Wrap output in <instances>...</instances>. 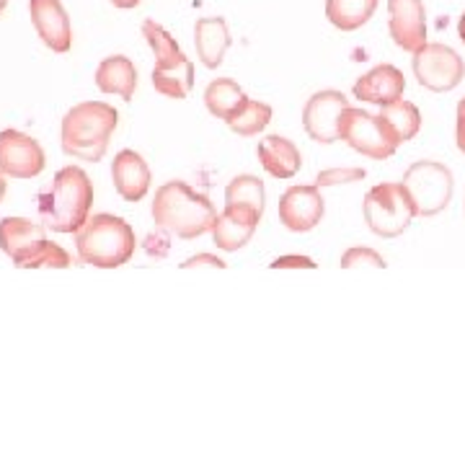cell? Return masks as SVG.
<instances>
[{
  "instance_id": "1",
  "label": "cell",
  "mask_w": 465,
  "mask_h": 465,
  "mask_svg": "<svg viewBox=\"0 0 465 465\" xmlns=\"http://www.w3.org/2000/svg\"><path fill=\"white\" fill-rule=\"evenodd\" d=\"M215 220V204L210 202L207 194L194 192L189 183L168 182L155 192L153 223L171 235H179L186 241L200 238L207 231H213Z\"/></svg>"
},
{
  "instance_id": "2",
  "label": "cell",
  "mask_w": 465,
  "mask_h": 465,
  "mask_svg": "<svg viewBox=\"0 0 465 465\" xmlns=\"http://www.w3.org/2000/svg\"><path fill=\"white\" fill-rule=\"evenodd\" d=\"M94 204V183L85 171L67 166L54 173L52 186L39 194V217L54 232H78Z\"/></svg>"
},
{
  "instance_id": "3",
  "label": "cell",
  "mask_w": 465,
  "mask_h": 465,
  "mask_svg": "<svg viewBox=\"0 0 465 465\" xmlns=\"http://www.w3.org/2000/svg\"><path fill=\"white\" fill-rule=\"evenodd\" d=\"M116 122V109L104 101H85L73 106L63 119V150L73 158L99 163L109 148V137L114 134Z\"/></svg>"
},
{
  "instance_id": "4",
  "label": "cell",
  "mask_w": 465,
  "mask_h": 465,
  "mask_svg": "<svg viewBox=\"0 0 465 465\" xmlns=\"http://www.w3.org/2000/svg\"><path fill=\"white\" fill-rule=\"evenodd\" d=\"M134 231L116 215H94L75 232L78 259L88 266L116 269L127 264L134 253Z\"/></svg>"
},
{
  "instance_id": "5",
  "label": "cell",
  "mask_w": 465,
  "mask_h": 465,
  "mask_svg": "<svg viewBox=\"0 0 465 465\" xmlns=\"http://www.w3.org/2000/svg\"><path fill=\"white\" fill-rule=\"evenodd\" d=\"M0 249L14 259L18 269H39V266L67 269L73 264L65 249L47 241L45 225L24 217L0 220Z\"/></svg>"
},
{
  "instance_id": "6",
  "label": "cell",
  "mask_w": 465,
  "mask_h": 465,
  "mask_svg": "<svg viewBox=\"0 0 465 465\" xmlns=\"http://www.w3.org/2000/svg\"><path fill=\"white\" fill-rule=\"evenodd\" d=\"M367 228L381 238H396L411 225L416 207L403 183H378L365 197Z\"/></svg>"
},
{
  "instance_id": "7",
  "label": "cell",
  "mask_w": 465,
  "mask_h": 465,
  "mask_svg": "<svg viewBox=\"0 0 465 465\" xmlns=\"http://www.w3.org/2000/svg\"><path fill=\"white\" fill-rule=\"evenodd\" d=\"M403 186L414 202L416 215H437L442 213L452 200L455 182L452 171L437 161H416L414 166L403 173Z\"/></svg>"
},
{
  "instance_id": "8",
  "label": "cell",
  "mask_w": 465,
  "mask_h": 465,
  "mask_svg": "<svg viewBox=\"0 0 465 465\" xmlns=\"http://www.w3.org/2000/svg\"><path fill=\"white\" fill-rule=\"evenodd\" d=\"M339 140H344L349 148L362 153L372 161H385L399 148L396 137L388 133L381 116L362 112V109H351V106L344 109V114H341Z\"/></svg>"
},
{
  "instance_id": "9",
  "label": "cell",
  "mask_w": 465,
  "mask_h": 465,
  "mask_svg": "<svg viewBox=\"0 0 465 465\" xmlns=\"http://www.w3.org/2000/svg\"><path fill=\"white\" fill-rule=\"evenodd\" d=\"M414 75L424 88L434 94L452 91L465 78V63L448 45H424L414 52Z\"/></svg>"
},
{
  "instance_id": "10",
  "label": "cell",
  "mask_w": 465,
  "mask_h": 465,
  "mask_svg": "<svg viewBox=\"0 0 465 465\" xmlns=\"http://www.w3.org/2000/svg\"><path fill=\"white\" fill-rule=\"evenodd\" d=\"M45 171V150L29 134L0 133V173L11 179H34Z\"/></svg>"
},
{
  "instance_id": "11",
  "label": "cell",
  "mask_w": 465,
  "mask_h": 465,
  "mask_svg": "<svg viewBox=\"0 0 465 465\" xmlns=\"http://www.w3.org/2000/svg\"><path fill=\"white\" fill-rule=\"evenodd\" d=\"M349 109V99L341 91H318L313 94L305 109H302V127L316 143H336L339 140V124L341 114Z\"/></svg>"
},
{
  "instance_id": "12",
  "label": "cell",
  "mask_w": 465,
  "mask_h": 465,
  "mask_svg": "<svg viewBox=\"0 0 465 465\" xmlns=\"http://www.w3.org/2000/svg\"><path fill=\"white\" fill-rule=\"evenodd\" d=\"M323 217V197L318 186H290L280 200V223L287 231L308 232Z\"/></svg>"
},
{
  "instance_id": "13",
  "label": "cell",
  "mask_w": 465,
  "mask_h": 465,
  "mask_svg": "<svg viewBox=\"0 0 465 465\" xmlns=\"http://www.w3.org/2000/svg\"><path fill=\"white\" fill-rule=\"evenodd\" d=\"M388 29L401 50L416 52L427 45V18L421 0H388Z\"/></svg>"
},
{
  "instance_id": "14",
  "label": "cell",
  "mask_w": 465,
  "mask_h": 465,
  "mask_svg": "<svg viewBox=\"0 0 465 465\" xmlns=\"http://www.w3.org/2000/svg\"><path fill=\"white\" fill-rule=\"evenodd\" d=\"M29 14H32L34 29L52 52L70 50L73 29L60 0H29Z\"/></svg>"
},
{
  "instance_id": "15",
  "label": "cell",
  "mask_w": 465,
  "mask_h": 465,
  "mask_svg": "<svg viewBox=\"0 0 465 465\" xmlns=\"http://www.w3.org/2000/svg\"><path fill=\"white\" fill-rule=\"evenodd\" d=\"M259 220H262V215L253 213V210L225 204L223 215H217L215 225H213V241H215V246L223 251L243 249L251 238H253Z\"/></svg>"
},
{
  "instance_id": "16",
  "label": "cell",
  "mask_w": 465,
  "mask_h": 465,
  "mask_svg": "<svg viewBox=\"0 0 465 465\" xmlns=\"http://www.w3.org/2000/svg\"><path fill=\"white\" fill-rule=\"evenodd\" d=\"M403 91H406V78L399 67L378 65L354 84V99L388 106L393 101L403 99Z\"/></svg>"
},
{
  "instance_id": "17",
  "label": "cell",
  "mask_w": 465,
  "mask_h": 465,
  "mask_svg": "<svg viewBox=\"0 0 465 465\" xmlns=\"http://www.w3.org/2000/svg\"><path fill=\"white\" fill-rule=\"evenodd\" d=\"M112 179H114L116 194L124 202H140L150 189V168L140 153L122 150L116 153L112 163Z\"/></svg>"
},
{
  "instance_id": "18",
  "label": "cell",
  "mask_w": 465,
  "mask_h": 465,
  "mask_svg": "<svg viewBox=\"0 0 465 465\" xmlns=\"http://www.w3.org/2000/svg\"><path fill=\"white\" fill-rule=\"evenodd\" d=\"M256 155H259L266 173H272L274 179H292L302 166V155L295 148V143L287 137H280V134L264 137L256 148Z\"/></svg>"
},
{
  "instance_id": "19",
  "label": "cell",
  "mask_w": 465,
  "mask_h": 465,
  "mask_svg": "<svg viewBox=\"0 0 465 465\" xmlns=\"http://www.w3.org/2000/svg\"><path fill=\"white\" fill-rule=\"evenodd\" d=\"M194 47L204 67L215 70L223 65V57L231 47V32H228L225 18H200L194 24Z\"/></svg>"
},
{
  "instance_id": "20",
  "label": "cell",
  "mask_w": 465,
  "mask_h": 465,
  "mask_svg": "<svg viewBox=\"0 0 465 465\" xmlns=\"http://www.w3.org/2000/svg\"><path fill=\"white\" fill-rule=\"evenodd\" d=\"M96 85L104 94H116L124 101H133L134 88H137V70H134L130 57H106L99 67H96Z\"/></svg>"
},
{
  "instance_id": "21",
  "label": "cell",
  "mask_w": 465,
  "mask_h": 465,
  "mask_svg": "<svg viewBox=\"0 0 465 465\" xmlns=\"http://www.w3.org/2000/svg\"><path fill=\"white\" fill-rule=\"evenodd\" d=\"M382 124L388 127V133L396 137V143H409V140H414L419 130H421V114H419V109H416L411 101H393V104H388V106H381V114Z\"/></svg>"
},
{
  "instance_id": "22",
  "label": "cell",
  "mask_w": 465,
  "mask_h": 465,
  "mask_svg": "<svg viewBox=\"0 0 465 465\" xmlns=\"http://www.w3.org/2000/svg\"><path fill=\"white\" fill-rule=\"evenodd\" d=\"M378 8V0H326V16L341 32H357Z\"/></svg>"
},
{
  "instance_id": "23",
  "label": "cell",
  "mask_w": 465,
  "mask_h": 465,
  "mask_svg": "<svg viewBox=\"0 0 465 465\" xmlns=\"http://www.w3.org/2000/svg\"><path fill=\"white\" fill-rule=\"evenodd\" d=\"M143 36L148 39V45L155 52V67L153 70H176V67L186 65V54L182 47L176 45V39L155 21H145L143 24Z\"/></svg>"
},
{
  "instance_id": "24",
  "label": "cell",
  "mask_w": 465,
  "mask_h": 465,
  "mask_svg": "<svg viewBox=\"0 0 465 465\" xmlns=\"http://www.w3.org/2000/svg\"><path fill=\"white\" fill-rule=\"evenodd\" d=\"M204 104L210 109V114L217 116V119H231L243 104H246V94L243 88L231 81V78H217L213 84L207 85L204 91Z\"/></svg>"
},
{
  "instance_id": "25",
  "label": "cell",
  "mask_w": 465,
  "mask_h": 465,
  "mask_svg": "<svg viewBox=\"0 0 465 465\" xmlns=\"http://www.w3.org/2000/svg\"><path fill=\"white\" fill-rule=\"evenodd\" d=\"M225 204L231 207H246L253 213H264V182L243 173V176H235L228 189H225Z\"/></svg>"
},
{
  "instance_id": "26",
  "label": "cell",
  "mask_w": 465,
  "mask_h": 465,
  "mask_svg": "<svg viewBox=\"0 0 465 465\" xmlns=\"http://www.w3.org/2000/svg\"><path fill=\"white\" fill-rule=\"evenodd\" d=\"M269 122H272V106L262 104V101L246 99V104L228 119V127L241 137H253L262 133Z\"/></svg>"
},
{
  "instance_id": "27",
  "label": "cell",
  "mask_w": 465,
  "mask_h": 465,
  "mask_svg": "<svg viewBox=\"0 0 465 465\" xmlns=\"http://www.w3.org/2000/svg\"><path fill=\"white\" fill-rule=\"evenodd\" d=\"M153 85L168 99H186L194 85V65L186 63L176 70H153Z\"/></svg>"
},
{
  "instance_id": "28",
  "label": "cell",
  "mask_w": 465,
  "mask_h": 465,
  "mask_svg": "<svg viewBox=\"0 0 465 465\" xmlns=\"http://www.w3.org/2000/svg\"><path fill=\"white\" fill-rule=\"evenodd\" d=\"M354 266H372V269H385V259L372 249H349L341 256V269H354Z\"/></svg>"
},
{
  "instance_id": "29",
  "label": "cell",
  "mask_w": 465,
  "mask_h": 465,
  "mask_svg": "<svg viewBox=\"0 0 465 465\" xmlns=\"http://www.w3.org/2000/svg\"><path fill=\"white\" fill-rule=\"evenodd\" d=\"M365 179V171L362 168H329V171H321L316 179V186H333V183H349V182H362Z\"/></svg>"
},
{
  "instance_id": "30",
  "label": "cell",
  "mask_w": 465,
  "mask_h": 465,
  "mask_svg": "<svg viewBox=\"0 0 465 465\" xmlns=\"http://www.w3.org/2000/svg\"><path fill=\"white\" fill-rule=\"evenodd\" d=\"M272 269H316V264L308 256H280L274 259Z\"/></svg>"
},
{
  "instance_id": "31",
  "label": "cell",
  "mask_w": 465,
  "mask_h": 465,
  "mask_svg": "<svg viewBox=\"0 0 465 465\" xmlns=\"http://www.w3.org/2000/svg\"><path fill=\"white\" fill-rule=\"evenodd\" d=\"M192 266H217V269H223L225 262H220L215 256H207V253H200V256H192V259H186L182 264V269H192Z\"/></svg>"
},
{
  "instance_id": "32",
  "label": "cell",
  "mask_w": 465,
  "mask_h": 465,
  "mask_svg": "<svg viewBox=\"0 0 465 465\" xmlns=\"http://www.w3.org/2000/svg\"><path fill=\"white\" fill-rule=\"evenodd\" d=\"M458 148L465 155V99L458 104Z\"/></svg>"
},
{
  "instance_id": "33",
  "label": "cell",
  "mask_w": 465,
  "mask_h": 465,
  "mask_svg": "<svg viewBox=\"0 0 465 465\" xmlns=\"http://www.w3.org/2000/svg\"><path fill=\"white\" fill-rule=\"evenodd\" d=\"M116 8H134V5H140V0H112Z\"/></svg>"
},
{
  "instance_id": "34",
  "label": "cell",
  "mask_w": 465,
  "mask_h": 465,
  "mask_svg": "<svg viewBox=\"0 0 465 465\" xmlns=\"http://www.w3.org/2000/svg\"><path fill=\"white\" fill-rule=\"evenodd\" d=\"M458 34H460V39H463V45H465V14L460 16V24H458Z\"/></svg>"
},
{
  "instance_id": "35",
  "label": "cell",
  "mask_w": 465,
  "mask_h": 465,
  "mask_svg": "<svg viewBox=\"0 0 465 465\" xmlns=\"http://www.w3.org/2000/svg\"><path fill=\"white\" fill-rule=\"evenodd\" d=\"M5 197V179H3V173H0V202Z\"/></svg>"
},
{
  "instance_id": "36",
  "label": "cell",
  "mask_w": 465,
  "mask_h": 465,
  "mask_svg": "<svg viewBox=\"0 0 465 465\" xmlns=\"http://www.w3.org/2000/svg\"><path fill=\"white\" fill-rule=\"evenodd\" d=\"M5 3H8V0H0V11H3V8H5Z\"/></svg>"
}]
</instances>
